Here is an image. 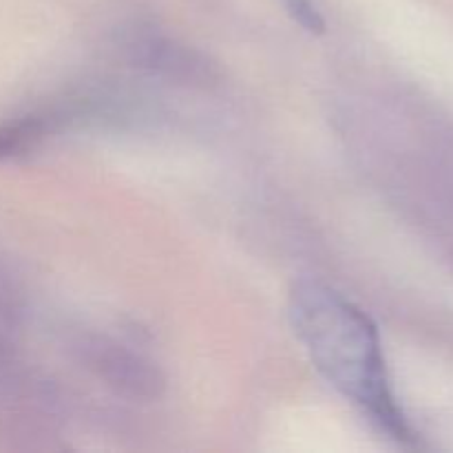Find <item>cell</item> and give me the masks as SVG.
Instances as JSON below:
<instances>
[{"label": "cell", "instance_id": "obj_1", "mask_svg": "<svg viewBox=\"0 0 453 453\" xmlns=\"http://www.w3.org/2000/svg\"><path fill=\"white\" fill-rule=\"evenodd\" d=\"M290 319L323 379L385 434L410 442L411 429L389 385L379 327L370 314L326 283L301 281L290 295Z\"/></svg>", "mask_w": 453, "mask_h": 453}, {"label": "cell", "instance_id": "obj_2", "mask_svg": "<svg viewBox=\"0 0 453 453\" xmlns=\"http://www.w3.org/2000/svg\"><path fill=\"white\" fill-rule=\"evenodd\" d=\"M286 9L290 12V16L303 27L310 34H323L326 29V22H323V16L319 13L317 4L312 0H283Z\"/></svg>", "mask_w": 453, "mask_h": 453}]
</instances>
